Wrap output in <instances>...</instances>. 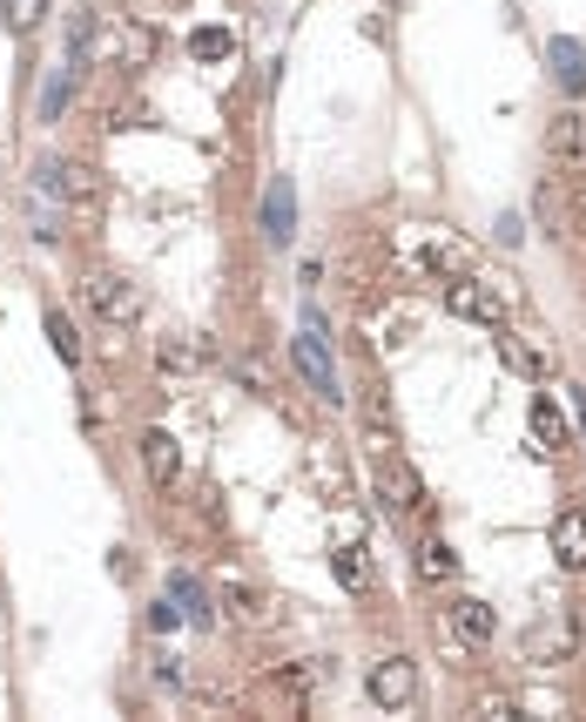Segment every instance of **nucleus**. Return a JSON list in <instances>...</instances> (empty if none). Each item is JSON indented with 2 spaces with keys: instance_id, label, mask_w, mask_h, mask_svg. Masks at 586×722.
I'll list each match as a JSON object with an SVG mask.
<instances>
[{
  "instance_id": "f8f14e48",
  "label": "nucleus",
  "mask_w": 586,
  "mask_h": 722,
  "mask_svg": "<svg viewBox=\"0 0 586 722\" xmlns=\"http://www.w3.org/2000/svg\"><path fill=\"white\" fill-rule=\"evenodd\" d=\"M498 345H506V358H513L526 378H553V345H539L533 332H506V325H498Z\"/></svg>"
},
{
  "instance_id": "4468645a",
  "label": "nucleus",
  "mask_w": 586,
  "mask_h": 722,
  "mask_svg": "<svg viewBox=\"0 0 586 722\" xmlns=\"http://www.w3.org/2000/svg\"><path fill=\"white\" fill-rule=\"evenodd\" d=\"M169 594H176V608H183V621H196V628H216V608H209V588H203L196 574H176V581H169Z\"/></svg>"
},
{
  "instance_id": "dca6fc26",
  "label": "nucleus",
  "mask_w": 586,
  "mask_h": 722,
  "mask_svg": "<svg viewBox=\"0 0 586 722\" xmlns=\"http://www.w3.org/2000/svg\"><path fill=\"white\" fill-rule=\"evenodd\" d=\"M155 365H162V372H176V378H189V372H203V365H209V345H189V338H169V345H162V352H155Z\"/></svg>"
},
{
  "instance_id": "20e7f679",
  "label": "nucleus",
  "mask_w": 586,
  "mask_h": 722,
  "mask_svg": "<svg viewBox=\"0 0 586 722\" xmlns=\"http://www.w3.org/2000/svg\"><path fill=\"white\" fill-rule=\"evenodd\" d=\"M579 649V628H573V614H546V621H533L526 634H520V662H566Z\"/></svg>"
},
{
  "instance_id": "2eb2a0df",
  "label": "nucleus",
  "mask_w": 586,
  "mask_h": 722,
  "mask_svg": "<svg viewBox=\"0 0 586 722\" xmlns=\"http://www.w3.org/2000/svg\"><path fill=\"white\" fill-rule=\"evenodd\" d=\"M546 149L553 155H573V163H586V115H553V129H546Z\"/></svg>"
},
{
  "instance_id": "5701e85b",
  "label": "nucleus",
  "mask_w": 586,
  "mask_h": 722,
  "mask_svg": "<svg viewBox=\"0 0 586 722\" xmlns=\"http://www.w3.org/2000/svg\"><path fill=\"white\" fill-rule=\"evenodd\" d=\"M223 594H229V608H236V621H264V594L249 588V581H223Z\"/></svg>"
},
{
  "instance_id": "f03ea898",
  "label": "nucleus",
  "mask_w": 586,
  "mask_h": 722,
  "mask_svg": "<svg viewBox=\"0 0 586 722\" xmlns=\"http://www.w3.org/2000/svg\"><path fill=\"white\" fill-rule=\"evenodd\" d=\"M297 372H304V385L323 398V406H338L345 398V385H338V365H330V345H323V317H317V304H304V332H297Z\"/></svg>"
},
{
  "instance_id": "412c9836",
  "label": "nucleus",
  "mask_w": 586,
  "mask_h": 722,
  "mask_svg": "<svg viewBox=\"0 0 586 722\" xmlns=\"http://www.w3.org/2000/svg\"><path fill=\"white\" fill-rule=\"evenodd\" d=\"M41 325H48V338H54V352L68 358V365H81V338H74V325H68V317L48 304V317H41Z\"/></svg>"
},
{
  "instance_id": "6e6552de",
  "label": "nucleus",
  "mask_w": 586,
  "mask_h": 722,
  "mask_svg": "<svg viewBox=\"0 0 586 722\" xmlns=\"http://www.w3.org/2000/svg\"><path fill=\"white\" fill-rule=\"evenodd\" d=\"M102 48H109V41H102V14H95V8H74V14H68V68L89 74V68L102 61Z\"/></svg>"
},
{
  "instance_id": "9d476101",
  "label": "nucleus",
  "mask_w": 586,
  "mask_h": 722,
  "mask_svg": "<svg viewBox=\"0 0 586 722\" xmlns=\"http://www.w3.org/2000/svg\"><path fill=\"white\" fill-rule=\"evenodd\" d=\"M264 236L270 244H290L297 236V190H290V176H270V190H264Z\"/></svg>"
},
{
  "instance_id": "f257e3e1",
  "label": "nucleus",
  "mask_w": 586,
  "mask_h": 722,
  "mask_svg": "<svg viewBox=\"0 0 586 722\" xmlns=\"http://www.w3.org/2000/svg\"><path fill=\"white\" fill-rule=\"evenodd\" d=\"M81 297H89V311L102 317L109 332H135V325H142V311H148L142 284H128V277H115V271H95L89 284H81Z\"/></svg>"
},
{
  "instance_id": "393cba45",
  "label": "nucleus",
  "mask_w": 586,
  "mask_h": 722,
  "mask_svg": "<svg viewBox=\"0 0 586 722\" xmlns=\"http://www.w3.org/2000/svg\"><path fill=\"white\" fill-rule=\"evenodd\" d=\"M61 196H74V203H95V176L81 170V163H68V170H61Z\"/></svg>"
},
{
  "instance_id": "4be33fe9",
  "label": "nucleus",
  "mask_w": 586,
  "mask_h": 722,
  "mask_svg": "<svg viewBox=\"0 0 586 722\" xmlns=\"http://www.w3.org/2000/svg\"><path fill=\"white\" fill-rule=\"evenodd\" d=\"M189 54H196L203 68H209V61H229V34H223V28H196V34H189Z\"/></svg>"
},
{
  "instance_id": "6ab92c4d",
  "label": "nucleus",
  "mask_w": 586,
  "mask_h": 722,
  "mask_svg": "<svg viewBox=\"0 0 586 722\" xmlns=\"http://www.w3.org/2000/svg\"><path fill=\"white\" fill-rule=\"evenodd\" d=\"M41 14H48V0H0V21H8L14 34H34Z\"/></svg>"
},
{
  "instance_id": "bb28decb",
  "label": "nucleus",
  "mask_w": 586,
  "mask_h": 722,
  "mask_svg": "<svg viewBox=\"0 0 586 722\" xmlns=\"http://www.w3.org/2000/svg\"><path fill=\"white\" fill-rule=\"evenodd\" d=\"M122 54H128V61H135V68H142V61H148V54H155V34H148V28H135V21H128V28H122Z\"/></svg>"
},
{
  "instance_id": "b1692460",
  "label": "nucleus",
  "mask_w": 586,
  "mask_h": 722,
  "mask_svg": "<svg viewBox=\"0 0 586 722\" xmlns=\"http://www.w3.org/2000/svg\"><path fill=\"white\" fill-rule=\"evenodd\" d=\"M330 568H338V581H345L351 594L364 588V553H358V547H338V560H330Z\"/></svg>"
},
{
  "instance_id": "7ed1b4c3",
  "label": "nucleus",
  "mask_w": 586,
  "mask_h": 722,
  "mask_svg": "<svg viewBox=\"0 0 586 722\" xmlns=\"http://www.w3.org/2000/svg\"><path fill=\"white\" fill-rule=\"evenodd\" d=\"M445 311H452V317H465V325H485V332L506 325V297H498L492 284H479V277H465V271L445 284Z\"/></svg>"
},
{
  "instance_id": "a878e982",
  "label": "nucleus",
  "mask_w": 586,
  "mask_h": 722,
  "mask_svg": "<svg viewBox=\"0 0 586 722\" xmlns=\"http://www.w3.org/2000/svg\"><path fill=\"white\" fill-rule=\"evenodd\" d=\"M425 264H439V271H452V277H459V271H465V251H459V244H445V236H432V244H425Z\"/></svg>"
},
{
  "instance_id": "9b49d317",
  "label": "nucleus",
  "mask_w": 586,
  "mask_h": 722,
  "mask_svg": "<svg viewBox=\"0 0 586 722\" xmlns=\"http://www.w3.org/2000/svg\"><path fill=\"white\" fill-rule=\"evenodd\" d=\"M546 68H553V82H559L566 95H586V48H579L573 34H553V41H546Z\"/></svg>"
},
{
  "instance_id": "ddd939ff",
  "label": "nucleus",
  "mask_w": 586,
  "mask_h": 722,
  "mask_svg": "<svg viewBox=\"0 0 586 722\" xmlns=\"http://www.w3.org/2000/svg\"><path fill=\"white\" fill-rule=\"evenodd\" d=\"M553 553H559V568H586V513L579 507H566L559 520H553Z\"/></svg>"
},
{
  "instance_id": "f3484780",
  "label": "nucleus",
  "mask_w": 586,
  "mask_h": 722,
  "mask_svg": "<svg viewBox=\"0 0 586 722\" xmlns=\"http://www.w3.org/2000/svg\"><path fill=\"white\" fill-rule=\"evenodd\" d=\"M526 426H533V439H539L546 452H559V446H566V419H559V406H553V398H533Z\"/></svg>"
},
{
  "instance_id": "1a4fd4ad",
  "label": "nucleus",
  "mask_w": 586,
  "mask_h": 722,
  "mask_svg": "<svg viewBox=\"0 0 586 722\" xmlns=\"http://www.w3.org/2000/svg\"><path fill=\"white\" fill-rule=\"evenodd\" d=\"M142 472L155 479V487H176V479H183V446H176V433H162V426L142 433Z\"/></svg>"
},
{
  "instance_id": "cd10ccee",
  "label": "nucleus",
  "mask_w": 586,
  "mask_h": 722,
  "mask_svg": "<svg viewBox=\"0 0 586 722\" xmlns=\"http://www.w3.org/2000/svg\"><path fill=\"white\" fill-rule=\"evenodd\" d=\"M176 621H183V608H169V601H155V608H148V628H155V634H169Z\"/></svg>"
},
{
  "instance_id": "423d86ee",
  "label": "nucleus",
  "mask_w": 586,
  "mask_h": 722,
  "mask_svg": "<svg viewBox=\"0 0 586 722\" xmlns=\"http://www.w3.org/2000/svg\"><path fill=\"white\" fill-rule=\"evenodd\" d=\"M445 634L459 641V649H485V641L498 634V614H492L479 594H459V601L445 608Z\"/></svg>"
},
{
  "instance_id": "a211bd4d",
  "label": "nucleus",
  "mask_w": 586,
  "mask_h": 722,
  "mask_svg": "<svg viewBox=\"0 0 586 722\" xmlns=\"http://www.w3.org/2000/svg\"><path fill=\"white\" fill-rule=\"evenodd\" d=\"M459 574V553L445 540H418V581H452Z\"/></svg>"
},
{
  "instance_id": "39448f33",
  "label": "nucleus",
  "mask_w": 586,
  "mask_h": 722,
  "mask_svg": "<svg viewBox=\"0 0 586 722\" xmlns=\"http://www.w3.org/2000/svg\"><path fill=\"white\" fill-rule=\"evenodd\" d=\"M371 479H378V500H384V513H411L418 500H425V487H418V472H411L398 452H371Z\"/></svg>"
},
{
  "instance_id": "0eeeda50",
  "label": "nucleus",
  "mask_w": 586,
  "mask_h": 722,
  "mask_svg": "<svg viewBox=\"0 0 586 722\" xmlns=\"http://www.w3.org/2000/svg\"><path fill=\"white\" fill-rule=\"evenodd\" d=\"M411 695H418V662L411 655H391V662L371 669V702L378 709H404Z\"/></svg>"
},
{
  "instance_id": "c756f323",
  "label": "nucleus",
  "mask_w": 586,
  "mask_h": 722,
  "mask_svg": "<svg viewBox=\"0 0 586 722\" xmlns=\"http://www.w3.org/2000/svg\"><path fill=\"white\" fill-rule=\"evenodd\" d=\"M579 433H586V398H579Z\"/></svg>"
},
{
  "instance_id": "aec40b11",
  "label": "nucleus",
  "mask_w": 586,
  "mask_h": 722,
  "mask_svg": "<svg viewBox=\"0 0 586 722\" xmlns=\"http://www.w3.org/2000/svg\"><path fill=\"white\" fill-rule=\"evenodd\" d=\"M68 95H74V68H54L48 89H41V122H54V115L68 109Z\"/></svg>"
},
{
  "instance_id": "c85d7f7f",
  "label": "nucleus",
  "mask_w": 586,
  "mask_h": 722,
  "mask_svg": "<svg viewBox=\"0 0 586 722\" xmlns=\"http://www.w3.org/2000/svg\"><path fill=\"white\" fill-rule=\"evenodd\" d=\"M479 715H492V722H513L520 709H513V695H485V702H479Z\"/></svg>"
}]
</instances>
